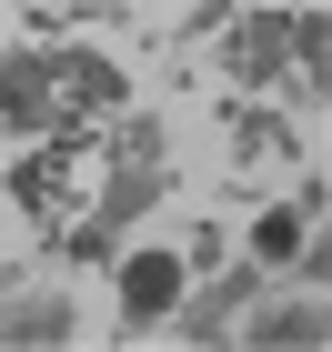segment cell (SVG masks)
Masks as SVG:
<instances>
[{
    "label": "cell",
    "instance_id": "1",
    "mask_svg": "<svg viewBox=\"0 0 332 352\" xmlns=\"http://www.w3.org/2000/svg\"><path fill=\"white\" fill-rule=\"evenodd\" d=\"M162 191H171V151H162V121H131V111H121V141H111L101 201H91V221H81V232H60V252H71V262H111V252L131 242L141 221L162 212Z\"/></svg>",
    "mask_w": 332,
    "mask_h": 352
},
{
    "label": "cell",
    "instance_id": "2",
    "mask_svg": "<svg viewBox=\"0 0 332 352\" xmlns=\"http://www.w3.org/2000/svg\"><path fill=\"white\" fill-rule=\"evenodd\" d=\"M181 292H192V252H181V242L111 252V342H151Z\"/></svg>",
    "mask_w": 332,
    "mask_h": 352
},
{
    "label": "cell",
    "instance_id": "3",
    "mask_svg": "<svg viewBox=\"0 0 332 352\" xmlns=\"http://www.w3.org/2000/svg\"><path fill=\"white\" fill-rule=\"evenodd\" d=\"M282 21H292V0H282V10H221V21H212V71L232 91H282V81H292Z\"/></svg>",
    "mask_w": 332,
    "mask_h": 352
},
{
    "label": "cell",
    "instance_id": "4",
    "mask_svg": "<svg viewBox=\"0 0 332 352\" xmlns=\"http://www.w3.org/2000/svg\"><path fill=\"white\" fill-rule=\"evenodd\" d=\"M51 101H60V131L121 121V111H131V71H121V51H91V41L51 51Z\"/></svg>",
    "mask_w": 332,
    "mask_h": 352
},
{
    "label": "cell",
    "instance_id": "5",
    "mask_svg": "<svg viewBox=\"0 0 332 352\" xmlns=\"http://www.w3.org/2000/svg\"><path fill=\"white\" fill-rule=\"evenodd\" d=\"M262 282H272V272L262 262H232V272H212V282H201V292H181L171 302V342H192V352H212V342H232V322H242V302L262 292Z\"/></svg>",
    "mask_w": 332,
    "mask_h": 352
},
{
    "label": "cell",
    "instance_id": "6",
    "mask_svg": "<svg viewBox=\"0 0 332 352\" xmlns=\"http://www.w3.org/2000/svg\"><path fill=\"white\" fill-rule=\"evenodd\" d=\"M41 131H60L51 51H41V41H10V51H0V141H41Z\"/></svg>",
    "mask_w": 332,
    "mask_h": 352
},
{
    "label": "cell",
    "instance_id": "7",
    "mask_svg": "<svg viewBox=\"0 0 332 352\" xmlns=\"http://www.w3.org/2000/svg\"><path fill=\"white\" fill-rule=\"evenodd\" d=\"M332 332V312H322V292H262L242 302V322H232V342H252V352H312Z\"/></svg>",
    "mask_w": 332,
    "mask_h": 352
},
{
    "label": "cell",
    "instance_id": "8",
    "mask_svg": "<svg viewBox=\"0 0 332 352\" xmlns=\"http://www.w3.org/2000/svg\"><path fill=\"white\" fill-rule=\"evenodd\" d=\"M282 41H292V81H282V91L322 121V101H332V10H322V0H292Z\"/></svg>",
    "mask_w": 332,
    "mask_h": 352
},
{
    "label": "cell",
    "instance_id": "9",
    "mask_svg": "<svg viewBox=\"0 0 332 352\" xmlns=\"http://www.w3.org/2000/svg\"><path fill=\"white\" fill-rule=\"evenodd\" d=\"M312 221H322V171H312V182L292 191V201H262V212H252V252H242V262L282 272L292 252H302V232H312Z\"/></svg>",
    "mask_w": 332,
    "mask_h": 352
},
{
    "label": "cell",
    "instance_id": "10",
    "mask_svg": "<svg viewBox=\"0 0 332 352\" xmlns=\"http://www.w3.org/2000/svg\"><path fill=\"white\" fill-rule=\"evenodd\" d=\"M0 342H10V352L81 342V302H71V292H10V302H0Z\"/></svg>",
    "mask_w": 332,
    "mask_h": 352
}]
</instances>
